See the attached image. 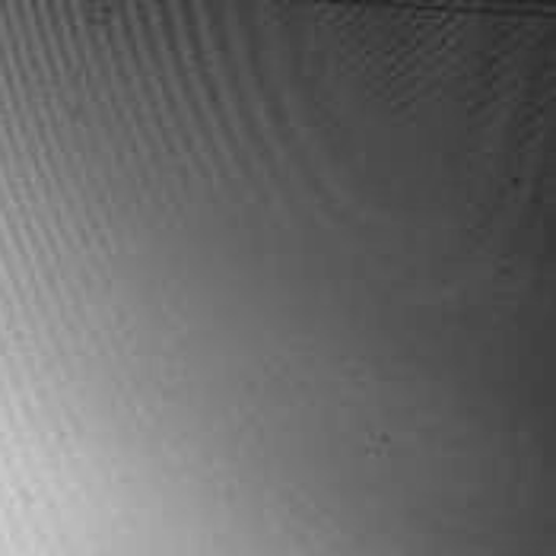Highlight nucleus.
Listing matches in <instances>:
<instances>
[]
</instances>
